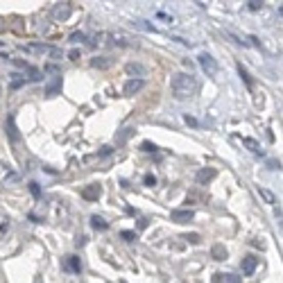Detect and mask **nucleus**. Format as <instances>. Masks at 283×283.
Returning a JSON list of instances; mask_svg holds the SVG:
<instances>
[{
    "label": "nucleus",
    "mask_w": 283,
    "mask_h": 283,
    "mask_svg": "<svg viewBox=\"0 0 283 283\" xmlns=\"http://www.w3.org/2000/svg\"><path fill=\"white\" fill-rule=\"evenodd\" d=\"M170 91L177 100H188L197 93V82L190 73H177L170 82Z\"/></svg>",
    "instance_id": "obj_1"
},
{
    "label": "nucleus",
    "mask_w": 283,
    "mask_h": 283,
    "mask_svg": "<svg viewBox=\"0 0 283 283\" xmlns=\"http://www.w3.org/2000/svg\"><path fill=\"white\" fill-rule=\"evenodd\" d=\"M197 59H199V66H202V70H204L206 75H215L217 73V62H215L213 57H211V54L202 52Z\"/></svg>",
    "instance_id": "obj_2"
},
{
    "label": "nucleus",
    "mask_w": 283,
    "mask_h": 283,
    "mask_svg": "<svg viewBox=\"0 0 283 283\" xmlns=\"http://www.w3.org/2000/svg\"><path fill=\"white\" fill-rule=\"evenodd\" d=\"M100 195H102V186H100V184H91V186L82 188V197H84L86 202H97V199H100Z\"/></svg>",
    "instance_id": "obj_3"
},
{
    "label": "nucleus",
    "mask_w": 283,
    "mask_h": 283,
    "mask_svg": "<svg viewBox=\"0 0 283 283\" xmlns=\"http://www.w3.org/2000/svg\"><path fill=\"white\" fill-rule=\"evenodd\" d=\"M193 217H195V213L190 209H177L170 213V220L177 222V225H186V222H190Z\"/></svg>",
    "instance_id": "obj_4"
},
{
    "label": "nucleus",
    "mask_w": 283,
    "mask_h": 283,
    "mask_svg": "<svg viewBox=\"0 0 283 283\" xmlns=\"http://www.w3.org/2000/svg\"><path fill=\"white\" fill-rule=\"evenodd\" d=\"M242 274L245 276H252L254 272H256V268H258V258L256 256H252V254H249V256H245L242 258Z\"/></svg>",
    "instance_id": "obj_5"
},
{
    "label": "nucleus",
    "mask_w": 283,
    "mask_h": 283,
    "mask_svg": "<svg viewBox=\"0 0 283 283\" xmlns=\"http://www.w3.org/2000/svg\"><path fill=\"white\" fill-rule=\"evenodd\" d=\"M215 177H217L215 168H202V170H197V175H195L197 184H209V181H213Z\"/></svg>",
    "instance_id": "obj_6"
},
{
    "label": "nucleus",
    "mask_w": 283,
    "mask_h": 283,
    "mask_svg": "<svg viewBox=\"0 0 283 283\" xmlns=\"http://www.w3.org/2000/svg\"><path fill=\"white\" fill-rule=\"evenodd\" d=\"M70 12H73V7H70V3H59L57 7H54V12H52V16L57 21H66L68 16H70Z\"/></svg>",
    "instance_id": "obj_7"
},
{
    "label": "nucleus",
    "mask_w": 283,
    "mask_h": 283,
    "mask_svg": "<svg viewBox=\"0 0 283 283\" xmlns=\"http://www.w3.org/2000/svg\"><path fill=\"white\" fill-rule=\"evenodd\" d=\"M143 86H145L143 79H136V77H134V79H129L127 84L123 86V93H125V95H134V93H138V91L143 89Z\"/></svg>",
    "instance_id": "obj_8"
},
{
    "label": "nucleus",
    "mask_w": 283,
    "mask_h": 283,
    "mask_svg": "<svg viewBox=\"0 0 283 283\" xmlns=\"http://www.w3.org/2000/svg\"><path fill=\"white\" fill-rule=\"evenodd\" d=\"M62 91V73H57L54 77L46 84V95H57Z\"/></svg>",
    "instance_id": "obj_9"
},
{
    "label": "nucleus",
    "mask_w": 283,
    "mask_h": 283,
    "mask_svg": "<svg viewBox=\"0 0 283 283\" xmlns=\"http://www.w3.org/2000/svg\"><path fill=\"white\" fill-rule=\"evenodd\" d=\"M64 268H66L68 272H73V274H79V272H82L79 256H66V260H64Z\"/></svg>",
    "instance_id": "obj_10"
},
{
    "label": "nucleus",
    "mask_w": 283,
    "mask_h": 283,
    "mask_svg": "<svg viewBox=\"0 0 283 283\" xmlns=\"http://www.w3.org/2000/svg\"><path fill=\"white\" fill-rule=\"evenodd\" d=\"M5 129H7L9 138H12L14 143H18V140H21V134H18V127H16V123H14V116H7V123H5Z\"/></svg>",
    "instance_id": "obj_11"
},
{
    "label": "nucleus",
    "mask_w": 283,
    "mask_h": 283,
    "mask_svg": "<svg viewBox=\"0 0 283 283\" xmlns=\"http://www.w3.org/2000/svg\"><path fill=\"white\" fill-rule=\"evenodd\" d=\"M213 283H242V279L236 274H222V272H217L213 276Z\"/></svg>",
    "instance_id": "obj_12"
},
{
    "label": "nucleus",
    "mask_w": 283,
    "mask_h": 283,
    "mask_svg": "<svg viewBox=\"0 0 283 283\" xmlns=\"http://www.w3.org/2000/svg\"><path fill=\"white\" fill-rule=\"evenodd\" d=\"M242 145L247 148L249 152H254V154H263V150H260V143L254 138H242Z\"/></svg>",
    "instance_id": "obj_13"
},
{
    "label": "nucleus",
    "mask_w": 283,
    "mask_h": 283,
    "mask_svg": "<svg viewBox=\"0 0 283 283\" xmlns=\"http://www.w3.org/2000/svg\"><path fill=\"white\" fill-rule=\"evenodd\" d=\"M211 256H213L215 260H225V258H227L225 245H213V247H211Z\"/></svg>",
    "instance_id": "obj_14"
},
{
    "label": "nucleus",
    "mask_w": 283,
    "mask_h": 283,
    "mask_svg": "<svg viewBox=\"0 0 283 283\" xmlns=\"http://www.w3.org/2000/svg\"><path fill=\"white\" fill-rule=\"evenodd\" d=\"M91 225H93V229H97V231H107L109 229V222H105V217H100V215L91 217Z\"/></svg>",
    "instance_id": "obj_15"
},
{
    "label": "nucleus",
    "mask_w": 283,
    "mask_h": 283,
    "mask_svg": "<svg viewBox=\"0 0 283 283\" xmlns=\"http://www.w3.org/2000/svg\"><path fill=\"white\" fill-rule=\"evenodd\" d=\"M127 73L129 75H136V79H140V75H145V66H140V64H127Z\"/></svg>",
    "instance_id": "obj_16"
},
{
    "label": "nucleus",
    "mask_w": 283,
    "mask_h": 283,
    "mask_svg": "<svg viewBox=\"0 0 283 283\" xmlns=\"http://www.w3.org/2000/svg\"><path fill=\"white\" fill-rule=\"evenodd\" d=\"M91 66L93 68H109L111 66V59L109 57H93L91 59Z\"/></svg>",
    "instance_id": "obj_17"
},
{
    "label": "nucleus",
    "mask_w": 283,
    "mask_h": 283,
    "mask_svg": "<svg viewBox=\"0 0 283 283\" xmlns=\"http://www.w3.org/2000/svg\"><path fill=\"white\" fill-rule=\"evenodd\" d=\"M238 73H240V77H242V82H245V84H247L249 89H252V86H254V79H252V75L247 73V68H245L242 64H238Z\"/></svg>",
    "instance_id": "obj_18"
},
{
    "label": "nucleus",
    "mask_w": 283,
    "mask_h": 283,
    "mask_svg": "<svg viewBox=\"0 0 283 283\" xmlns=\"http://www.w3.org/2000/svg\"><path fill=\"white\" fill-rule=\"evenodd\" d=\"M258 195H260V197H263L268 204H276V197H274V193H270L268 188H258Z\"/></svg>",
    "instance_id": "obj_19"
},
{
    "label": "nucleus",
    "mask_w": 283,
    "mask_h": 283,
    "mask_svg": "<svg viewBox=\"0 0 283 283\" xmlns=\"http://www.w3.org/2000/svg\"><path fill=\"white\" fill-rule=\"evenodd\" d=\"M27 186H30L32 197H34V199H41V188H39V184H36V181H30Z\"/></svg>",
    "instance_id": "obj_20"
},
{
    "label": "nucleus",
    "mask_w": 283,
    "mask_h": 283,
    "mask_svg": "<svg viewBox=\"0 0 283 283\" xmlns=\"http://www.w3.org/2000/svg\"><path fill=\"white\" fill-rule=\"evenodd\" d=\"M113 43H118V46L127 48V46H129V39H127L125 34H120V32H118V34H113Z\"/></svg>",
    "instance_id": "obj_21"
},
{
    "label": "nucleus",
    "mask_w": 283,
    "mask_h": 283,
    "mask_svg": "<svg viewBox=\"0 0 283 283\" xmlns=\"http://www.w3.org/2000/svg\"><path fill=\"white\" fill-rule=\"evenodd\" d=\"M184 240H188L190 245H199V242H202V238H199V233H186Z\"/></svg>",
    "instance_id": "obj_22"
},
{
    "label": "nucleus",
    "mask_w": 283,
    "mask_h": 283,
    "mask_svg": "<svg viewBox=\"0 0 283 283\" xmlns=\"http://www.w3.org/2000/svg\"><path fill=\"white\" fill-rule=\"evenodd\" d=\"M143 184H145V186H150V188H152V186H156V177L152 175V172H148V175L143 177Z\"/></svg>",
    "instance_id": "obj_23"
},
{
    "label": "nucleus",
    "mask_w": 283,
    "mask_h": 283,
    "mask_svg": "<svg viewBox=\"0 0 283 283\" xmlns=\"http://www.w3.org/2000/svg\"><path fill=\"white\" fill-rule=\"evenodd\" d=\"M70 41H73V43L86 41V34H84V32H73V34H70Z\"/></svg>",
    "instance_id": "obj_24"
},
{
    "label": "nucleus",
    "mask_w": 283,
    "mask_h": 283,
    "mask_svg": "<svg viewBox=\"0 0 283 283\" xmlns=\"http://www.w3.org/2000/svg\"><path fill=\"white\" fill-rule=\"evenodd\" d=\"M12 77H14L12 79V89H21V86H23V82H25V77L21 79V75H16V73L12 75Z\"/></svg>",
    "instance_id": "obj_25"
},
{
    "label": "nucleus",
    "mask_w": 283,
    "mask_h": 283,
    "mask_svg": "<svg viewBox=\"0 0 283 283\" xmlns=\"http://www.w3.org/2000/svg\"><path fill=\"white\" fill-rule=\"evenodd\" d=\"M120 238H125L127 242H134L138 236H136V231H123V233H120Z\"/></svg>",
    "instance_id": "obj_26"
},
{
    "label": "nucleus",
    "mask_w": 283,
    "mask_h": 283,
    "mask_svg": "<svg viewBox=\"0 0 283 283\" xmlns=\"http://www.w3.org/2000/svg\"><path fill=\"white\" fill-rule=\"evenodd\" d=\"M140 148H143L145 152H156V150H159L154 143H150V140H143V143H140Z\"/></svg>",
    "instance_id": "obj_27"
},
{
    "label": "nucleus",
    "mask_w": 283,
    "mask_h": 283,
    "mask_svg": "<svg viewBox=\"0 0 283 283\" xmlns=\"http://www.w3.org/2000/svg\"><path fill=\"white\" fill-rule=\"evenodd\" d=\"M247 7L252 9V12H258V9L263 7V3H258V0H249V3H247Z\"/></svg>",
    "instance_id": "obj_28"
},
{
    "label": "nucleus",
    "mask_w": 283,
    "mask_h": 283,
    "mask_svg": "<svg viewBox=\"0 0 283 283\" xmlns=\"http://www.w3.org/2000/svg\"><path fill=\"white\" fill-rule=\"evenodd\" d=\"M68 59H70V62H77V59H79V50H77V48L68 52Z\"/></svg>",
    "instance_id": "obj_29"
},
{
    "label": "nucleus",
    "mask_w": 283,
    "mask_h": 283,
    "mask_svg": "<svg viewBox=\"0 0 283 283\" xmlns=\"http://www.w3.org/2000/svg\"><path fill=\"white\" fill-rule=\"evenodd\" d=\"M184 120H186V125H190V127H197V120H195L193 116H188V113L184 116Z\"/></svg>",
    "instance_id": "obj_30"
},
{
    "label": "nucleus",
    "mask_w": 283,
    "mask_h": 283,
    "mask_svg": "<svg viewBox=\"0 0 283 283\" xmlns=\"http://www.w3.org/2000/svg\"><path fill=\"white\" fill-rule=\"evenodd\" d=\"M111 152H113L111 145H105V148L100 150V156H109V154H111Z\"/></svg>",
    "instance_id": "obj_31"
},
{
    "label": "nucleus",
    "mask_w": 283,
    "mask_h": 283,
    "mask_svg": "<svg viewBox=\"0 0 283 283\" xmlns=\"http://www.w3.org/2000/svg\"><path fill=\"white\" fill-rule=\"evenodd\" d=\"M268 166L272 168V170H279V168H281V161H274V159H272V161H268Z\"/></svg>",
    "instance_id": "obj_32"
},
{
    "label": "nucleus",
    "mask_w": 283,
    "mask_h": 283,
    "mask_svg": "<svg viewBox=\"0 0 283 283\" xmlns=\"http://www.w3.org/2000/svg\"><path fill=\"white\" fill-rule=\"evenodd\" d=\"M145 227H148V220H145V217H140V220H138V229H145Z\"/></svg>",
    "instance_id": "obj_33"
},
{
    "label": "nucleus",
    "mask_w": 283,
    "mask_h": 283,
    "mask_svg": "<svg viewBox=\"0 0 283 283\" xmlns=\"http://www.w3.org/2000/svg\"><path fill=\"white\" fill-rule=\"evenodd\" d=\"M7 229H9V222H3V225H0V231L7 233Z\"/></svg>",
    "instance_id": "obj_34"
},
{
    "label": "nucleus",
    "mask_w": 283,
    "mask_h": 283,
    "mask_svg": "<svg viewBox=\"0 0 283 283\" xmlns=\"http://www.w3.org/2000/svg\"><path fill=\"white\" fill-rule=\"evenodd\" d=\"M30 220H32V222H36V225H39V222H41V217H36L34 213H30Z\"/></svg>",
    "instance_id": "obj_35"
},
{
    "label": "nucleus",
    "mask_w": 283,
    "mask_h": 283,
    "mask_svg": "<svg viewBox=\"0 0 283 283\" xmlns=\"http://www.w3.org/2000/svg\"><path fill=\"white\" fill-rule=\"evenodd\" d=\"M5 27H7V25H3V21H0V32H5Z\"/></svg>",
    "instance_id": "obj_36"
}]
</instances>
